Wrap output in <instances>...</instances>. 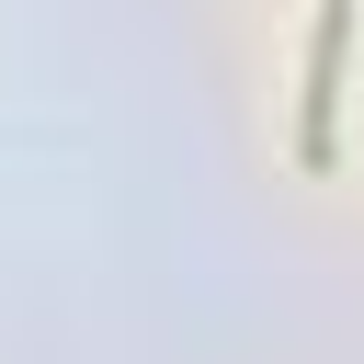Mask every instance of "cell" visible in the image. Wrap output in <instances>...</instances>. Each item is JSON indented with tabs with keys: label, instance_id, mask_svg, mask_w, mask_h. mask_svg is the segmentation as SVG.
Here are the masks:
<instances>
[{
	"label": "cell",
	"instance_id": "obj_1",
	"mask_svg": "<svg viewBox=\"0 0 364 364\" xmlns=\"http://www.w3.org/2000/svg\"><path fill=\"white\" fill-rule=\"evenodd\" d=\"M341 57H353V0H318L307 23V91H296V159L330 171V136H341Z\"/></svg>",
	"mask_w": 364,
	"mask_h": 364
}]
</instances>
